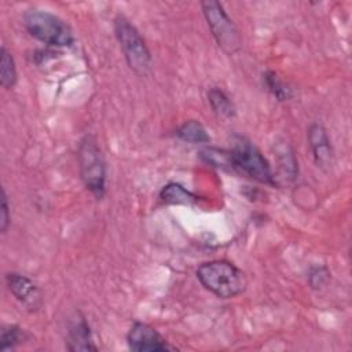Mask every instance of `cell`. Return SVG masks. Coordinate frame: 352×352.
I'll list each match as a JSON object with an SVG mask.
<instances>
[{
    "label": "cell",
    "mask_w": 352,
    "mask_h": 352,
    "mask_svg": "<svg viewBox=\"0 0 352 352\" xmlns=\"http://www.w3.org/2000/svg\"><path fill=\"white\" fill-rule=\"evenodd\" d=\"M78 168L84 186L99 199L104 194L106 186V162L100 147L94 136L87 135L80 140Z\"/></svg>",
    "instance_id": "4"
},
{
    "label": "cell",
    "mask_w": 352,
    "mask_h": 352,
    "mask_svg": "<svg viewBox=\"0 0 352 352\" xmlns=\"http://www.w3.org/2000/svg\"><path fill=\"white\" fill-rule=\"evenodd\" d=\"M208 100H209V104H210L212 110L214 111V114L219 118L230 120V118L235 117L236 110H235V106H234L232 100L219 87H213L208 91Z\"/></svg>",
    "instance_id": "12"
},
{
    "label": "cell",
    "mask_w": 352,
    "mask_h": 352,
    "mask_svg": "<svg viewBox=\"0 0 352 352\" xmlns=\"http://www.w3.org/2000/svg\"><path fill=\"white\" fill-rule=\"evenodd\" d=\"M26 340H28V334L23 329H21L16 324H6L1 327L0 349L3 352L15 349L18 345H21Z\"/></svg>",
    "instance_id": "16"
},
{
    "label": "cell",
    "mask_w": 352,
    "mask_h": 352,
    "mask_svg": "<svg viewBox=\"0 0 352 352\" xmlns=\"http://www.w3.org/2000/svg\"><path fill=\"white\" fill-rule=\"evenodd\" d=\"M126 342L129 349L135 352H164L175 349L153 326L143 322H135L131 326L126 334Z\"/></svg>",
    "instance_id": "7"
},
{
    "label": "cell",
    "mask_w": 352,
    "mask_h": 352,
    "mask_svg": "<svg viewBox=\"0 0 352 352\" xmlns=\"http://www.w3.org/2000/svg\"><path fill=\"white\" fill-rule=\"evenodd\" d=\"M201 157H202L208 164H210L212 166L221 168V169H228V170H234L232 161H231V155H230V150H220V148L208 147V148H204V150L201 151Z\"/></svg>",
    "instance_id": "17"
},
{
    "label": "cell",
    "mask_w": 352,
    "mask_h": 352,
    "mask_svg": "<svg viewBox=\"0 0 352 352\" xmlns=\"http://www.w3.org/2000/svg\"><path fill=\"white\" fill-rule=\"evenodd\" d=\"M330 278V272L326 267H315L309 272V283L314 289L322 287Z\"/></svg>",
    "instance_id": "18"
},
{
    "label": "cell",
    "mask_w": 352,
    "mask_h": 352,
    "mask_svg": "<svg viewBox=\"0 0 352 352\" xmlns=\"http://www.w3.org/2000/svg\"><path fill=\"white\" fill-rule=\"evenodd\" d=\"M230 155L234 170H239L263 184H276L268 161L249 139L235 136L234 144L230 148Z\"/></svg>",
    "instance_id": "5"
},
{
    "label": "cell",
    "mask_w": 352,
    "mask_h": 352,
    "mask_svg": "<svg viewBox=\"0 0 352 352\" xmlns=\"http://www.w3.org/2000/svg\"><path fill=\"white\" fill-rule=\"evenodd\" d=\"M66 348L72 352L98 351V346L95 345L92 338L89 324L81 314H77L69 322L66 333Z\"/></svg>",
    "instance_id": "10"
},
{
    "label": "cell",
    "mask_w": 352,
    "mask_h": 352,
    "mask_svg": "<svg viewBox=\"0 0 352 352\" xmlns=\"http://www.w3.org/2000/svg\"><path fill=\"white\" fill-rule=\"evenodd\" d=\"M28 33L36 40L54 47H70L74 36L70 26L59 16L38 8H30L23 15Z\"/></svg>",
    "instance_id": "2"
},
{
    "label": "cell",
    "mask_w": 352,
    "mask_h": 352,
    "mask_svg": "<svg viewBox=\"0 0 352 352\" xmlns=\"http://www.w3.org/2000/svg\"><path fill=\"white\" fill-rule=\"evenodd\" d=\"M114 34L128 66L138 74H146L151 67L150 50L139 30L122 14L114 18Z\"/></svg>",
    "instance_id": "3"
},
{
    "label": "cell",
    "mask_w": 352,
    "mask_h": 352,
    "mask_svg": "<svg viewBox=\"0 0 352 352\" xmlns=\"http://www.w3.org/2000/svg\"><path fill=\"white\" fill-rule=\"evenodd\" d=\"M201 285L219 298H232L245 292V272L227 260H210L197 268Z\"/></svg>",
    "instance_id": "1"
},
{
    "label": "cell",
    "mask_w": 352,
    "mask_h": 352,
    "mask_svg": "<svg viewBox=\"0 0 352 352\" xmlns=\"http://www.w3.org/2000/svg\"><path fill=\"white\" fill-rule=\"evenodd\" d=\"M6 283L15 300L29 312H36L43 305L40 287L28 276L18 272L6 274Z\"/></svg>",
    "instance_id": "8"
},
{
    "label": "cell",
    "mask_w": 352,
    "mask_h": 352,
    "mask_svg": "<svg viewBox=\"0 0 352 352\" xmlns=\"http://www.w3.org/2000/svg\"><path fill=\"white\" fill-rule=\"evenodd\" d=\"M263 80L264 84L267 87V89L278 99V100H289L294 96V91L290 85H287L285 81H282L279 78V76L272 72V70H267L263 74Z\"/></svg>",
    "instance_id": "15"
},
{
    "label": "cell",
    "mask_w": 352,
    "mask_h": 352,
    "mask_svg": "<svg viewBox=\"0 0 352 352\" xmlns=\"http://www.w3.org/2000/svg\"><path fill=\"white\" fill-rule=\"evenodd\" d=\"M307 138L316 166L324 172H329L334 164V151L324 126L319 122L311 124Z\"/></svg>",
    "instance_id": "9"
},
{
    "label": "cell",
    "mask_w": 352,
    "mask_h": 352,
    "mask_svg": "<svg viewBox=\"0 0 352 352\" xmlns=\"http://www.w3.org/2000/svg\"><path fill=\"white\" fill-rule=\"evenodd\" d=\"M18 81L15 60L11 52L3 45L0 50V84L6 89H12Z\"/></svg>",
    "instance_id": "14"
},
{
    "label": "cell",
    "mask_w": 352,
    "mask_h": 352,
    "mask_svg": "<svg viewBox=\"0 0 352 352\" xmlns=\"http://www.w3.org/2000/svg\"><path fill=\"white\" fill-rule=\"evenodd\" d=\"M160 198L168 205H194L198 202V197L184 188L179 183H168L160 191Z\"/></svg>",
    "instance_id": "11"
},
{
    "label": "cell",
    "mask_w": 352,
    "mask_h": 352,
    "mask_svg": "<svg viewBox=\"0 0 352 352\" xmlns=\"http://www.w3.org/2000/svg\"><path fill=\"white\" fill-rule=\"evenodd\" d=\"M11 221V214H10V205H8V197L6 194V190L1 188V212H0V231L3 234L7 232L8 226Z\"/></svg>",
    "instance_id": "19"
},
{
    "label": "cell",
    "mask_w": 352,
    "mask_h": 352,
    "mask_svg": "<svg viewBox=\"0 0 352 352\" xmlns=\"http://www.w3.org/2000/svg\"><path fill=\"white\" fill-rule=\"evenodd\" d=\"M201 8L217 45L228 55L236 54L242 47V40L236 26L224 11L223 4L214 0H206L201 3Z\"/></svg>",
    "instance_id": "6"
},
{
    "label": "cell",
    "mask_w": 352,
    "mask_h": 352,
    "mask_svg": "<svg viewBox=\"0 0 352 352\" xmlns=\"http://www.w3.org/2000/svg\"><path fill=\"white\" fill-rule=\"evenodd\" d=\"M176 136L187 143L198 144V143H208L210 140V136L205 126L197 121V120H190L182 124L176 129Z\"/></svg>",
    "instance_id": "13"
}]
</instances>
